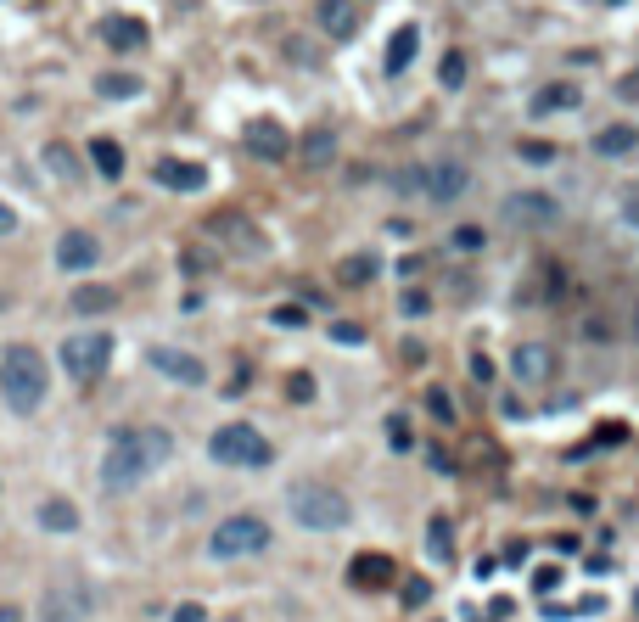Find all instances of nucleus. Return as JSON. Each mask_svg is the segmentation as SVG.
<instances>
[{"instance_id":"c9c22d12","label":"nucleus","mask_w":639,"mask_h":622,"mask_svg":"<svg viewBox=\"0 0 639 622\" xmlns=\"http://www.w3.org/2000/svg\"><path fill=\"white\" fill-rule=\"evenodd\" d=\"M426 309H432L426 292H404V297H398V314H404V320H415V314H426Z\"/></svg>"},{"instance_id":"09e8293b","label":"nucleus","mask_w":639,"mask_h":622,"mask_svg":"<svg viewBox=\"0 0 639 622\" xmlns=\"http://www.w3.org/2000/svg\"><path fill=\"white\" fill-rule=\"evenodd\" d=\"M634 331H639V320H634Z\"/></svg>"},{"instance_id":"b1692460","label":"nucleus","mask_w":639,"mask_h":622,"mask_svg":"<svg viewBox=\"0 0 639 622\" xmlns=\"http://www.w3.org/2000/svg\"><path fill=\"white\" fill-rule=\"evenodd\" d=\"M376 269H382V264H376L370 253H348V258L337 264V281H342V286H370V281H376Z\"/></svg>"},{"instance_id":"1a4fd4ad","label":"nucleus","mask_w":639,"mask_h":622,"mask_svg":"<svg viewBox=\"0 0 639 622\" xmlns=\"http://www.w3.org/2000/svg\"><path fill=\"white\" fill-rule=\"evenodd\" d=\"M466 191H471V169H466V163H455V157H438V163H426V169H421V197L438 202V208L460 202Z\"/></svg>"},{"instance_id":"412c9836","label":"nucleus","mask_w":639,"mask_h":622,"mask_svg":"<svg viewBox=\"0 0 639 622\" xmlns=\"http://www.w3.org/2000/svg\"><path fill=\"white\" fill-rule=\"evenodd\" d=\"M40 527L45 533H79V510H73V499H40Z\"/></svg>"},{"instance_id":"9d476101","label":"nucleus","mask_w":639,"mask_h":622,"mask_svg":"<svg viewBox=\"0 0 639 622\" xmlns=\"http://www.w3.org/2000/svg\"><path fill=\"white\" fill-rule=\"evenodd\" d=\"M511 376L527 387H544L555 376V348L550 342H522V348H511Z\"/></svg>"},{"instance_id":"4be33fe9","label":"nucleus","mask_w":639,"mask_h":622,"mask_svg":"<svg viewBox=\"0 0 639 622\" xmlns=\"http://www.w3.org/2000/svg\"><path fill=\"white\" fill-rule=\"evenodd\" d=\"M415 45H421V29L415 23H404V29H393V45H387V73H404L415 62Z\"/></svg>"},{"instance_id":"473e14b6","label":"nucleus","mask_w":639,"mask_h":622,"mask_svg":"<svg viewBox=\"0 0 639 622\" xmlns=\"http://www.w3.org/2000/svg\"><path fill=\"white\" fill-rule=\"evenodd\" d=\"M426 600H432V583H426V578H410V583H404V606H410V611H421Z\"/></svg>"},{"instance_id":"f8f14e48","label":"nucleus","mask_w":639,"mask_h":622,"mask_svg":"<svg viewBox=\"0 0 639 622\" xmlns=\"http://www.w3.org/2000/svg\"><path fill=\"white\" fill-rule=\"evenodd\" d=\"M146 359H152V370H163V376L180 382V387H202V382H208V365L191 359V354H180V348H146Z\"/></svg>"},{"instance_id":"f3484780","label":"nucleus","mask_w":639,"mask_h":622,"mask_svg":"<svg viewBox=\"0 0 639 622\" xmlns=\"http://www.w3.org/2000/svg\"><path fill=\"white\" fill-rule=\"evenodd\" d=\"M101 40L113 51H141L146 45V23L141 17H101Z\"/></svg>"},{"instance_id":"6ab92c4d","label":"nucleus","mask_w":639,"mask_h":622,"mask_svg":"<svg viewBox=\"0 0 639 622\" xmlns=\"http://www.w3.org/2000/svg\"><path fill=\"white\" fill-rule=\"evenodd\" d=\"M595 157H628L639 146V124H606V129H595Z\"/></svg>"},{"instance_id":"a878e982","label":"nucleus","mask_w":639,"mask_h":622,"mask_svg":"<svg viewBox=\"0 0 639 622\" xmlns=\"http://www.w3.org/2000/svg\"><path fill=\"white\" fill-rule=\"evenodd\" d=\"M113 303H118L113 286H79V292H73V309L79 314H107Z\"/></svg>"},{"instance_id":"e433bc0d","label":"nucleus","mask_w":639,"mask_h":622,"mask_svg":"<svg viewBox=\"0 0 639 622\" xmlns=\"http://www.w3.org/2000/svg\"><path fill=\"white\" fill-rule=\"evenodd\" d=\"M449 241H455L460 253H471V247H483V230H477V225H460V230H455V236H449Z\"/></svg>"},{"instance_id":"393cba45","label":"nucleus","mask_w":639,"mask_h":622,"mask_svg":"<svg viewBox=\"0 0 639 622\" xmlns=\"http://www.w3.org/2000/svg\"><path fill=\"white\" fill-rule=\"evenodd\" d=\"M426 550H432V561H455V533H449V516H432V527H426Z\"/></svg>"},{"instance_id":"20e7f679","label":"nucleus","mask_w":639,"mask_h":622,"mask_svg":"<svg viewBox=\"0 0 639 622\" xmlns=\"http://www.w3.org/2000/svg\"><path fill=\"white\" fill-rule=\"evenodd\" d=\"M208 454L219 460V466H230V471H264V466L275 460L270 438H264L258 426H247V421L219 426V432L208 438Z\"/></svg>"},{"instance_id":"7ed1b4c3","label":"nucleus","mask_w":639,"mask_h":622,"mask_svg":"<svg viewBox=\"0 0 639 622\" xmlns=\"http://www.w3.org/2000/svg\"><path fill=\"white\" fill-rule=\"evenodd\" d=\"M0 393L12 404L17 415H34L51 393V376H45V359L34 354L29 342H12L6 354H0Z\"/></svg>"},{"instance_id":"58836bf2","label":"nucleus","mask_w":639,"mask_h":622,"mask_svg":"<svg viewBox=\"0 0 639 622\" xmlns=\"http://www.w3.org/2000/svg\"><path fill=\"white\" fill-rule=\"evenodd\" d=\"M555 583H561V566H539V572H533V589L539 594H550Z\"/></svg>"},{"instance_id":"bb28decb","label":"nucleus","mask_w":639,"mask_h":622,"mask_svg":"<svg viewBox=\"0 0 639 622\" xmlns=\"http://www.w3.org/2000/svg\"><path fill=\"white\" fill-rule=\"evenodd\" d=\"M96 90L107 101H129V96H141V79H135V73H101Z\"/></svg>"},{"instance_id":"7c9ffc66","label":"nucleus","mask_w":639,"mask_h":622,"mask_svg":"<svg viewBox=\"0 0 639 622\" xmlns=\"http://www.w3.org/2000/svg\"><path fill=\"white\" fill-rule=\"evenodd\" d=\"M331 342H342V348H359V342H365V326H354V320H331Z\"/></svg>"},{"instance_id":"6e6552de","label":"nucleus","mask_w":639,"mask_h":622,"mask_svg":"<svg viewBox=\"0 0 639 622\" xmlns=\"http://www.w3.org/2000/svg\"><path fill=\"white\" fill-rule=\"evenodd\" d=\"M499 213H505L516 230H555L561 225V202H555L550 191H511Z\"/></svg>"},{"instance_id":"49530a36","label":"nucleus","mask_w":639,"mask_h":622,"mask_svg":"<svg viewBox=\"0 0 639 622\" xmlns=\"http://www.w3.org/2000/svg\"><path fill=\"white\" fill-rule=\"evenodd\" d=\"M0 622H23V611H17V606H0Z\"/></svg>"},{"instance_id":"2f4dec72","label":"nucleus","mask_w":639,"mask_h":622,"mask_svg":"<svg viewBox=\"0 0 639 622\" xmlns=\"http://www.w3.org/2000/svg\"><path fill=\"white\" fill-rule=\"evenodd\" d=\"M387 443H393V449H415V432H410V421H404V415H393V421H387Z\"/></svg>"},{"instance_id":"423d86ee","label":"nucleus","mask_w":639,"mask_h":622,"mask_svg":"<svg viewBox=\"0 0 639 622\" xmlns=\"http://www.w3.org/2000/svg\"><path fill=\"white\" fill-rule=\"evenodd\" d=\"M107 365H113V337H107V331H85V337L62 342V370H68L79 387H90Z\"/></svg>"},{"instance_id":"39448f33","label":"nucleus","mask_w":639,"mask_h":622,"mask_svg":"<svg viewBox=\"0 0 639 622\" xmlns=\"http://www.w3.org/2000/svg\"><path fill=\"white\" fill-rule=\"evenodd\" d=\"M270 522L264 516H253V510H242V516H225V522L208 533V555L213 561H247V555H264L270 550Z\"/></svg>"},{"instance_id":"2eb2a0df","label":"nucleus","mask_w":639,"mask_h":622,"mask_svg":"<svg viewBox=\"0 0 639 622\" xmlns=\"http://www.w3.org/2000/svg\"><path fill=\"white\" fill-rule=\"evenodd\" d=\"M393 572L398 566L387 561V555H354V561H348V583H354V589H387V583H393Z\"/></svg>"},{"instance_id":"f03ea898","label":"nucleus","mask_w":639,"mask_h":622,"mask_svg":"<svg viewBox=\"0 0 639 622\" xmlns=\"http://www.w3.org/2000/svg\"><path fill=\"white\" fill-rule=\"evenodd\" d=\"M286 510H292V522L303 533H342V527L354 522L348 494H337L331 482H292L286 488Z\"/></svg>"},{"instance_id":"c756f323","label":"nucleus","mask_w":639,"mask_h":622,"mask_svg":"<svg viewBox=\"0 0 639 622\" xmlns=\"http://www.w3.org/2000/svg\"><path fill=\"white\" fill-rule=\"evenodd\" d=\"M438 85L443 90H460V85H466V51H449V57L438 62Z\"/></svg>"},{"instance_id":"0eeeda50","label":"nucleus","mask_w":639,"mask_h":622,"mask_svg":"<svg viewBox=\"0 0 639 622\" xmlns=\"http://www.w3.org/2000/svg\"><path fill=\"white\" fill-rule=\"evenodd\" d=\"M96 611V594L85 578H57L40 594V622H85Z\"/></svg>"},{"instance_id":"f704fd0d","label":"nucleus","mask_w":639,"mask_h":622,"mask_svg":"<svg viewBox=\"0 0 639 622\" xmlns=\"http://www.w3.org/2000/svg\"><path fill=\"white\" fill-rule=\"evenodd\" d=\"M286 393H292V404H309V398H314V376H309V370H298V376L286 382Z\"/></svg>"},{"instance_id":"4c0bfd02","label":"nucleus","mask_w":639,"mask_h":622,"mask_svg":"<svg viewBox=\"0 0 639 622\" xmlns=\"http://www.w3.org/2000/svg\"><path fill=\"white\" fill-rule=\"evenodd\" d=\"M623 219H628V225L639 230V180H634V185H628V191H623Z\"/></svg>"},{"instance_id":"9b49d317","label":"nucleus","mask_w":639,"mask_h":622,"mask_svg":"<svg viewBox=\"0 0 639 622\" xmlns=\"http://www.w3.org/2000/svg\"><path fill=\"white\" fill-rule=\"evenodd\" d=\"M242 141H247V152L264 157V163H286V152H292L286 124H275V118H253V124L242 129Z\"/></svg>"},{"instance_id":"c85d7f7f","label":"nucleus","mask_w":639,"mask_h":622,"mask_svg":"<svg viewBox=\"0 0 639 622\" xmlns=\"http://www.w3.org/2000/svg\"><path fill=\"white\" fill-rule=\"evenodd\" d=\"M45 163H51V174H57V180H73V174H79V157H73V146H62V141L45 146Z\"/></svg>"},{"instance_id":"79ce46f5","label":"nucleus","mask_w":639,"mask_h":622,"mask_svg":"<svg viewBox=\"0 0 639 622\" xmlns=\"http://www.w3.org/2000/svg\"><path fill=\"white\" fill-rule=\"evenodd\" d=\"M595 611H606V600H600V594H583L578 606H572V617H595Z\"/></svg>"},{"instance_id":"a19ab883","label":"nucleus","mask_w":639,"mask_h":622,"mask_svg":"<svg viewBox=\"0 0 639 622\" xmlns=\"http://www.w3.org/2000/svg\"><path fill=\"white\" fill-rule=\"evenodd\" d=\"M174 622H208V611L197 600H185V606H174Z\"/></svg>"},{"instance_id":"f257e3e1","label":"nucleus","mask_w":639,"mask_h":622,"mask_svg":"<svg viewBox=\"0 0 639 622\" xmlns=\"http://www.w3.org/2000/svg\"><path fill=\"white\" fill-rule=\"evenodd\" d=\"M174 454V438L163 432V426H135V432H113V443H107V460H101V482L113 488V494H124V488H135V482H146L157 466H169Z\"/></svg>"},{"instance_id":"ddd939ff","label":"nucleus","mask_w":639,"mask_h":622,"mask_svg":"<svg viewBox=\"0 0 639 622\" xmlns=\"http://www.w3.org/2000/svg\"><path fill=\"white\" fill-rule=\"evenodd\" d=\"M152 180L163 185V191H202V185H208V169H202V163H185V157H163L152 169Z\"/></svg>"},{"instance_id":"5701e85b","label":"nucleus","mask_w":639,"mask_h":622,"mask_svg":"<svg viewBox=\"0 0 639 622\" xmlns=\"http://www.w3.org/2000/svg\"><path fill=\"white\" fill-rule=\"evenodd\" d=\"M90 163H96V174L118 180V174H124V146H118L113 135H96V141H90Z\"/></svg>"},{"instance_id":"a211bd4d","label":"nucleus","mask_w":639,"mask_h":622,"mask_svg":"<svg viewBox=\"0 0 639 622\" xmlns=\"http://www.w3.org/2000/svg\"><path fill=\"white\" fill-rule=\"evenodd\" d=\"M583 101V90L578 85H544L539 96L527 101V113L533 118H550V113H572V107H578Z\"/></svg>"},{"instance_id":"37998d69","label":"nucleus","mask_w":639,"mask_h":622,"mask_svg":"<svg viewBox=\"0 0 639 622\" xmlns=\"http://www.w3.org/2000/svg\"><path fill=\"white\" fill-rule=\"evenodd\" d=\"M617 96H623V101H639V68H634V73H623V79H617Z\"/></svg>"},{"instance_id":"cd10ccee","label":"nucleus","mask_w":639,"mask_h":622,"mask_svg":"<svg viewBox=\"0 0 639 622\" xmlns=\"http://www.w3.org/2000/svg\"><path fill=\"white\" fill-rule=\"evenodd\" d=\"M213 230H219V236H230L236 247H247V253H264V236H258V230H247L242 219H219Z\"/></svg>"},{"instance_id":"dca6fc26","label":"nucleus","mask_w":639,"mask_h":622,"mask_svg":"<svg viewBox=\"0 0 639 622\" xmlns=\"http://www.w3.org/2000/svg\"><path fill=\"white\" fill-rule=\"evenodd\" d=\"M314 17H320V29H326L331 40H354V34H359L354 0H320V6H314Z\"/></svg>"},{"instance_id":"c03bdc74","label":"nucleus","mask_w":639,"mask_h":622,"mask_svg":"<svg viewBox=\"0 0 639 622\" xmlns=\"http://www.w3.org/2000/svg\"><path fill=\"white\" fill-rule=\"evenodd\" d=\"M12 230H17V213H12V202L0 197V236H12Z\"/></svg>"},{"instance_id":"ea45409f","label":"nucleus","mask_w":639,"mask_h":622,"mask_svg":"<svg viewBox=\"0 0 639 622\" xmlns=\"http://www.w3.org/2000/svg\"><path fill=\"white\" fill-rule=\"evenodd\" d=\"M522 157H527V163H550V157H555V146H539V141H522Z\"/></svg>"},{"instance_id":"4468645a","label":"nucleus","mask_w":639,"mask_h":622,"mask_svg":"<svg viewBox=\"0 0 639 622\" xmlns=\"http://www.w3.org/2000/svg\"><path fill=\"white\" fill-rule=\"evenodd\" d=\"M96 258H101V247H96V236H90V230H62V241H57V264L68 269V275L90 269Z\"/></svg>"},{"instance_id":"aec40b11","label":"nucleus","mask_w":639,"mask_h":622,"mask_svg":"<svg viewBox=\"0 0 639 622\" xmlns=\"http://www.w3.org/2000/svg\"><path fill=\"white\" fill-rule=\"evenodd\" d=\"M331 157H337V135H331V124H314L303 135V169H331Z\"/></svg>"},{"instance_id":"a18cd8bd","label":"nucleus","mask_w":639,"mask_h":622,"mask_svg":"<svg viewBox=\"0 0 639 622\" xmlns=\"http://www.w3.org/2000/svg\"><path fill=\"white\" fill-rule=\"evenodd\" d=\"M275 326H303V309H275Z\"/></svg>"},{"instance_id":"de8ad7c7","label":"nucleus","mask_w":639,"mask_h":622,"mask_svg":"<svg viewBox=\"0 0 639 622\" xmlns=\"http://www.w3.org/2000/svg\"><path fill=\"white\" fill-rule=\"evenodd\" d=\"M225 622H242V617H225Z\"/></svg>"},{"instance_id":"72a5a7b5","label":"nucleus","mask_w":639,"mask_h":622,"mask_svg":"<svg viewBox=\"0 0 639 622\" xmlns=\"http://www.w3.org/2000/svg\"><path fill=\"white\" fill-rule=\"evenodd\" d=\"M426 410L438 415V421H443V426L455 421V404H449V393H443V387H432V393H426Z\"/></svg>"}]
</instances>
